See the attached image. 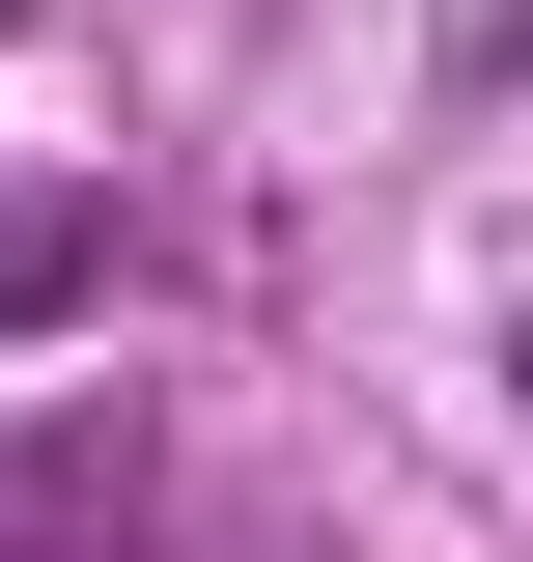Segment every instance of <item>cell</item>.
<instances>
[{
	"label": "cell",
	"mask_w": 533,
	"mask_h": 562,
	"mask_svg": "<svg viewBox=\"0 0 533 562\" xmlns=\"http://www.w3.org/2000/svg\"><path fill=\"white\" fill-rule=\"evenodd\" d=\"M84 281H113V225H84V198H29V169H0V338H29V310H84Z\"/></svg>",
	"instance_id": "6da1fadb"
}]
</instances>
